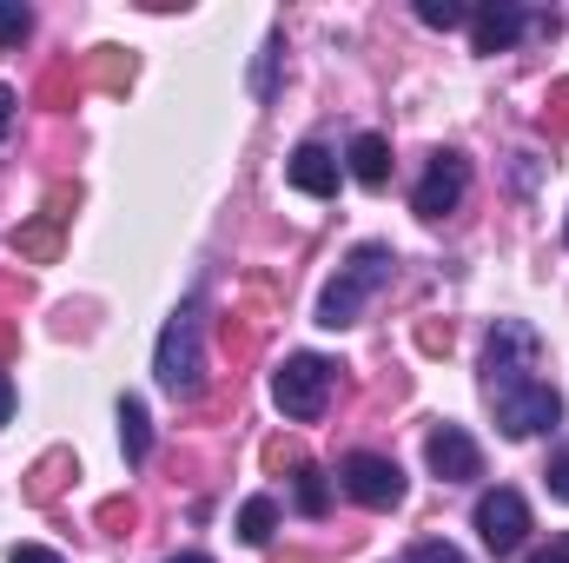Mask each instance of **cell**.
Masks as SVG:
<instances>
[{"instance_id":"7","label":"cell","mask_w":569,"mask_h":563,"mask_svg":"<svg viewBox=\"0 0 569 563\" xmlns=\"http://www.w3.org/2000/svg\"><path fill=\"white\" fill-rule=\"evenodd\" d=\"M477 531H483L490 557H517V551H523V537H530V504H523L510 484H497V491H483V497H477Z\"/></svg>"},{"instance_id":"21","label":"cell","mask_w":569,"mask_h":563,"mask_svg":"<svg viewBox=\"0 0 569 563\" xmlns=\"http://www.w3.org/2000/svg\"><path fill=\"white\" fill-rule=\"evenodd\" d=\"M418 20L425 27H470V7H457V0H418Z\"/></svg>"},{"instance_id":"4","label":"cell","mask_w":569,"mask_h":563,"mask_svg":"<svg viewBox=\"0 0 569 563\" xmlns=\"http://www.w3.org/2000/svg\"><path fill=\"white\" fill-rule=\"evenodd\" d=\"M331 385H338V365H325L318 352H298L272 372V405L291 424H318L325 405H331Z\"/></svg>"},{"instance_id":"32","label":"cell","mask_w":569,"mask_h":563,"mask_svg":"<svg viewBox=\"0 0 569 563\" xmlns=\"http://www.w3.org/2000/svg\"><path fill=\"white\" fill-rule=\"evenodd\" d=\"M0 352H7V325H0Z\"/></svg>"},{"instance_id":"23","label":"cell","mask_w":569,"mask_h":563,"mask_svg":"<svg viewBox=\"0 0 569 563\" xmlns=\"http://www.w3.org/2000/svg\"><path fill=\"white\" fill-rule=\"evenodd\" d=\"M543 120H550L557 134H569V80H557V87H550V113H543Z\"/></svg>"},{"instance_id":"26","label":"cell","mask_w":569,"mask_h":563,"mask_svg":"<svg viewBox=\"0 0 569 563\" xmlns=\"http://www.w3.org/2000/svg\"><path fill=\"white\" fill-rule=\"evenodd\" d=\"M7 563H60V551H47V544H13Z\"/></svg>"},{"instance_id":"8","label":"cell","mask_w":569,"mask_h":563,"mask_svg":"<svg viewBox=\"0 0 569 563\" xmlns=\"http://www.w3.org/2000/svg\"><path fill=\"white\" fill-rule=\"evenodd\" d=\"M463 192H470V159H463V152H430L411 206H418V219H443V213L463 206Z\"/></svg>"},{"instance_id":"18","label":"cell","mask_w":569,"mask_h":563,"mask_svg":"<svg viewBox=\"0 0 569 563\" xmlns=\"http://www.w3.org/2000/svg\"><path fill=\"white\" fill-rule=\"evenodd\" d=\"M93 80H100V87H113V93H120V87H127V80H133V60H127V53H120V47H100V53H93Z\"/></svg>"},{"instance_id":"6","label":"cell","mask_w":569,"mask_h":563,"mask_svg":"<svg viewBox=\"0 0 569 563\" xmlns=\"http://www.w3.org/2000/svg\"><path fill=\"white\" fill-rule=\"evenodd\" d=\"M338 477H345V497L365 504V511H398L405 504V471L391 457H378V451H351Z\"/></svg>"},{"instance_id":"27","label":"cell","mask_w":569,"mask_h":563,"mask_svg":"<svg viewBox=\"0 0 569 563\" xmlns=\"http://www.w3.org/2000/svg\"><path fill=\"white\" fill-rule=\"evenodd\" d=\"M418 345H425V352H450V325H425Z\"/></svg>"},{"instance_id":"24","label":"cell","mask_w":569,"mask_h":563,"mask_svg":"<svg viewBox=\"0 0 569 563\" xmlns=\"http://www.w3.org/2000/svg\"><path fill=\"white\" fill-rule=\"evenodd\" d=\"M543 484H550V497H563V504H569V451H563V457H550Z\"/></svg>"},{"instance_id":"10","label":"cell","mask_w":569,"mask_h":563,"mask_svg":"<svg viewBox=\"0 0 569 563\" xmlns=\"http://www.w3.org/2000/svg\"><path fill=\"white\" fill-rule=\"evenodd\" d=\"M284 179H291L305 199H331V192H338V152L318 146V140H305L291 159H284Z\"/></svg>"},{"instance_id":"20","label":"cell","mask_w":569,"mask_h":563,"mask_svg":"<svg viewBox=\"0 0 569 563\" xmlns=\"http://www.w3.org/2000/svg\"><path fill=\"white\" fill-rule=\"evenodd\" d=\"M27 33H33V13L20 0H0V47H20Z\"/></svg>"},{"instance_id":"14","label":"cell","mask_w":569,"mask_h":563,"mask_svg":"<svg viewBox=\"0 0 569 563\" xmlns=\"http://www.w3.org/2000/svg\"><path fill=\"white\" fill-rule=\"evenodd\" d=\"M120 451H127V464L152 457V418H146L140 398H120Z\"/></svg>"},{"instance_id":"31","label":"cell","mask_w":569,"mask_h":563,"mask_svg":"<svg viewBox=\"0 0 569 563\" xmlns=\"http://www.w3.org/2000/svg\"><path fill=\"white\" fill-rule=\"evenodd\" d=\"M166 563H212L206 551H186V557H166Z\"/></svg>"},{"instance_id":"33","label":"cell","mask_w":569,"mask_h":563,"mask_svg":"<svg viewBox=\"0 0 569 563\" xmlns=\"http://www.w3.org/2000/svg\"><path fill=\"white\" fill-rule=\"evenodd\" d=\"M563 239H569V226H563Z\"/></svg>"},{"instance_id":"22","label":"cell","mask_w":569,"mask_h":563,"mask_svg":"<svg viewBox=\"0 0 569 563\" xmlns=\"http://www.w3.org/2000/svg\"><path fill=\"white\" fill-rule=\"evenodd\" d=\"M405 563H470L457 544H443V537H425V544H411V557Z\"/></svg>"},{"instance_id":"11","label":"cell","mask_w":569,"mask_h":563,"mask_svg":"<svg viewBox=\"0 0 569 563\" xmlns=\"http://www.w3.org/2000/svg\"><path fill=\"white\" fill-rule=\"evenodd\" d=\"M523 27H530L523 7H477V13H470V47H477V53H510Z\"/></svg>"},{"instance_id":"17","label":"cell","mask_w":569,"mask_h":563,"mask_svg":"<svg viewBox=\"0 0 569 563\" xmlns=\"http://www.w3.org/2000/svg\"><path fill=\"white\" fill-rule=\"evenodd\" d=\"M298 511H305V517H325V511H331V484H325L318 464L298 471Z\"/></svg>"},{"instance_id":"28","label":"cell","mask_w":569,"mask_h":563,"mask_svg":"<svg viewBox=\"0 0 569 563\" xmlns=\"http://www.w3.org/2000/svg\"><path fill=\"white\" fill-rule=\"evenodd\" d=\"M530 563H569V531H563V537H550V551H537Z\"/></svg>"},{"instance_id":"25","label":"cell","mask_w":569,"mask_h":563,"mask_svg":"<svg viewBox=\"0 0 569 563\" xmlns=\"http://www.w3.org/2000/svg\"><path fill=\"white\" fill-rule=\"evenodd\" d=\"M266 464H272V471H284V464L305 471V451H298V444H266Z\"/></svg>"},{"instance_id":"3","label":"cell","mask_w":569,"mask_h":563,"mask_svg":"<svg viewBox=\"0 0 569 563\" xmlns=\"http://www.w3.org/2000/svg\"><path fill=\"white\" fill-rule=\"evenodd\" d=\"M537 365H543V338L523 318H497L490 338H483V398H497L510 385H530Z\"/></svg>"},{"instance_id":"5","label":"cell","mask_w":569,"mask_h":563,"mask_svg":"<svg viewBox=\"0 0 569 563\" xmlns=\"http://www.w3.org/2000/svg\"><path fill=\"white\" fill-rule=\"evenodd\" d=\"M490 405H497V424H503L510 437H537V431H557V424H563V392H557L550 378L510 385V392H497Z\"/></svg>"},{"instance_id":"29","label":"cell","mask_w":569,"mask_h":563,"mask_svg":"<svg viewBox=\"0 0 569 563\" xmlns=\"http://www.w3.org/2000/svg\"><path fill=\"white\" fill-rule=\"evenodd\" d=\"M13 107H20V100H13V87H0V140L13 134Z\"/></svg>"},{"instance_id":"13","label":"cell","mask_w":569,"mask_h":563,"mask_svg":"<svg viewBox=\"0 0 569 563\" xmlns=\"http://www.w3.org/2000/svg\"><path fill=\"white\" fill-rule=\"evenodd\" d=\"M13 253L20 259H33V266H53L60 259V219H27V226H13Z\"/></svg>"},{"instance_id":"1","label":"cell","mask_w":569,"mask_h":563,"mask_svg":"<svg viewBox=\"0 0 569 563\" xmlns=\"http://www.w3.org/2000/svg\"><path fill=\"white\" fill-rule=\"evenodd\" d=\"M398 273V253L391 246H378V239H365L345 266H338V279L325 285V298H318V325L325 332H345L365 305H371V292H385Z\"/></svg>"},{"instance_id":"30","label":"cell","mask_w":569,"mask_h":563,"mask_svg":"<svg viewBox=\"0 0 569 563\" xmlns=\"http://www.w3.org/2000/svg\"><path fill=\"white\" fill-rule=\"evenodd\" d=\"M13 418V378H7V372H0V424Z\"/></svg>"},{"instance_id":"16","label":"cell","mask_w":569,"mask_h":563,"mask_svg":"<svg viewBox=\"0 0 569 563\" xmlns=\"http://www.w3.org/2000/svg\"><path fill=\"white\" fill-rule=\"evenodd\" d=\"M272 531H279V504H272V497H246V511H239V537L259 551V544H272Z\"/></svg>"},{"instance_id":"12","label":"cell","mask_w":569,"mask_h":563,"mask_svg":"<svg viewBox=\"0 0 569 563\" xmlns=\"http://www.w3.org/2000/svg\"><path fill=\"white\" fill-rule=\"evenodd\" d=\"M351 179L371 186V192L391 179V146H385V134H358V140H351Z\"/></svg>"},{"instance_id":"19","label":"cell","mask_w":569,"mask_h":563,"mask_svg":"<svg viewBox=\"0 0 569 563\" xmlns=\"http://www.w3.org/2000/svg\"><path fill=\"white\" fill-rule=\"evenodd\" d=\"M133 524H140V504H133V497H107V504H100V531H113V537H127Z\"/></svg>"},{"instance_id":"15","label":"cell","mask_w":569,"mask_h":563,"mask_svg":"<svg viewBox=\"0 0 569 563\" xmlns=\"http://www.w3.org/2000/svg\"><path fill=\"white\" fill-rule=\"evenodd\" d=\"M67 477H73V451H47V457L33 464V477H27V497H33V504H53Z\"/></svg>"},{"instance_id":"2","label":"cell","mask_w":569,"mask_h":563,"mask_svg":"<svg viewBox=\"0 0 569 563\" xmlns=\"http://www.w3.org/2000/svg\"><path fill=\"white\" fill-rule=\"evenodd\" d=\"M152 378L166 398H199L206 392V345H199V298H186L166 332H159V352H152Z\"/></svg>"},{"instance_id":"9","label":"cell","mask_w":569,"mask_h":563,"mask_svg":"<svg viewBox=\"0 0 569 563\" xmlns=\"http://www.w3.org/2000/svg\"><path fill=\"white\" fill-rule=\"evenodd\" d=\"M430 471L443 477V484H470V477H483V451H477V437L463 431V424H437L425 444Z\"/></svg>"}]
</instances>
